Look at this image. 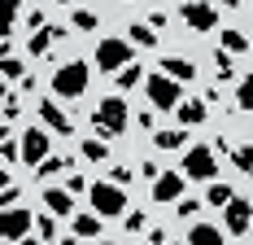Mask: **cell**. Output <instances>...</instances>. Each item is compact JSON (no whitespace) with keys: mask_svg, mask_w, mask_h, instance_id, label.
I'll list each match as a JSON object with an SVG mask.
<instances>
[{"mask_svg":"<svg viewBox=\"0 0 253 245\" xmlns=\"http://www.w3.org/2000/svg\"><path fill=\"white\" fill-rule=\"evenodd\" d=\"M92 127H96V136L101 140H114V136H123L126 127H131V110H126L123 97H105L96 110H92Z\"/></svg>","mask_w":253,"mask_h":245,"instance_id":"6da1fadb","label":"cell"},{"mask_svg":"<svg viewBox=\"0 0 253 245\" xmlns=\"http://www.w3.org/2000/svg\"><path fill=\"white\" fill-rule=\"evenodd\" d=\"M87 79H92V66L87 61H66L52 70V97L57 101H75L87 92Z\"/></svg>","mask_w":253,"mask_h":245,"instance_id":"7a4b0ae2","label":"cell"},{"mask_svg":"<svg viewBox=\"0 0 253 245\" xmlns=\"http://www.w3.org/2000/svg\"><path fill=\"white\" fill-rule=\"evenodd\" d=\"M144 97H149V105L153 110H166V114H170V110H179V105H183V83H175V79H170V74H149V79H144Z\"/></svg>","mask_w":253,"mask_h":245,"instance_id":"3957f363","label":"cell"},{"mask_svg":"<svg viewBox=\"0 0 253 245\" xmlns=\"http://www.w3.org/2000/svg\"><path fill=\"white\" fill-rule=\"evenodd\" d=\"M87 197H92V215H101V219L126 215V193H123V184H114V180H96L87 188Z\"/></svg>","mask_w":253,"mask_h":245,"instance_id":"277c9868","label":"cell"},{"mask_svg":"<svg viewBox=\"0 0 253 245\" xmlns=\"http://www.w3.org/2000/svg\"><path fill=\"white\" fill-rule=\"evenodd\" d=\"M135 61V53H131V40H101L96 44V70H105V74H118V70H126Z\"/></svg>","mask_w":253,"mask_h":245,"instance_id":"5b68a950","label":"cell"},{"mask_svg":"<svg viewBox=\"0 0 253 245\" xmlns=\"http://www.w3.org/2000/svg\"><path fill=\"white\" fill-rule=\"evenodd\" d=\"M183 175H188V180H210V184H214V175H218L214 149L210 145H188V153H183Z\"/></svg>","mask_w":253,"mask_h":245,"instance_id":"8992f818","label":"cell"},{"mask_svg":"<svg viewBox=\"0 0 253 245\" xmlns=\"http://www.w3.org/2000/svg\"><path fill=\"white\" fill-rule=\"evenodd\" d=\"M179 18L188 31H214L218 26V4H205V0H183L179 4Z\"/></svg>","mask_w":253,"mask_h":245,"instance_id":"52a82bcc","label":"cell"},{"mask_svg":"<svg viewBox=\"0 0 253 245\" xmlns=\"http://www.w3.org/2000/svg\"><path fill=\"white\" fill-rule=\"evenodd\" d=\"M31 228H35V215H31L26 206H9V210L0 215V232H4V241H26Z\"/></svg>","mask_w":253,"mask_h":245,"instance_id":"ba28073f","label":"cell"},{"mask_svg":"<svg viewBox=\"0 0 253 245\" xmlns=\"http://www.w3.org/2000/svg\"><path fill=\"white\" fill-rule=\"evenodd\" d=\"M66 40H70V26L48 22L44 31H35V35L26 40V53H31V57H52L48 49H52V44H66Z\"/></svg>","mask_w":253,"mask_h":245,"instance_id":"9c48e42d","label":"cell"},{"mask_svg":"<svg viewBox=\"0 0 253 245\" xmlns=\"http://www.w3.org/2000/svg\"><path fill=\"white\" fill-rule=\"evenodd\" d=\"M18 140H22V162L26 167H40L44 158H52L48 153V131H44V127H26Z\"/></svg>","mask_w":253,"mask_h":245,"instance_id":"30bf717a","label":"cell"},{"mask_svg":"<svg viewBox=\"0 0 253 245\" xmlns=\"http://www.w3.org/2000/svg\"><path fill=\"white\" fill-rule=\"evenodd\" d=\"M223 228H227L231 237H245V232L253 228V206L245 201V197H236L227 210H223Z\"/></svg>","mask_w":253,"mask_h":245,"instance_id":"8fae6325","label":"cell"},{"mask_svg":"<svg viewBox=\"0 0 253 245\" xmlns=\"http://www.w3.org/2000/svg\"><path fill=\"white\" fill-rule=\"evenodd\" d=\"M183 171H162V180H153V201L166 206V201H183Z\"/></svg>","mask_w":253,"mask_h":245,"instance_id":"7c38bea8","label":"cell"},{"mask_svg":"<svg viewBox=\"0 0 253 245\" xmlns=\"http://www.w3.org/2000/svg\"><path fill=\"white\" fill-rule=\"evenodd\" d=\"M157 70H162V74H170L175 83H192V79H197V66H192L188 57H179V53H162Z\"/></svg>","mask_w":253,"mask_h":245,"instance_id":"4fadbf2b","label":"cell"},{"mask_svg":"<svg viewBox=\"0 0 253 245\" xmlns=\"http://www.w3.org/2000/svg\"><path fill=\"white\" fill-rule=\"evenodd\" d=\"M35 114H40V119L48 122L52 131H57V136H70V131H75V122H70V114H66V110H61L57 101H40V105H35Z\"/></svg>","mask_w":253,"mask_h":245,"instance_id":"5bb4252c","label":"cell"},{"mask_svg":"<svg viewBox=\"0 0 253 245\" xmlns=\"http://www.w3.org/2000/svg\"><path fill=\"white\" fill-rule=\"evenodd\" d=\"M153 145L166 149V153H170V149H183L188 145V127H157V131H153Z\"/></svg>","mask_w":253,"mask_h":245,"instance_id":"9a60e30c","label":"cell"},{"mask_svg":"<svg viewBox=\"0 0 253 245\" xmlns=\"http://www.w3.org/2000/svg\"><path fill=\"white\" fill-rule=\"evenodd\" d=\"M175 119H179V127H201L210 119V110H205V101H183L175 110Z\"/></svg>","mask_w":253,"mask_h":245,"instance_id":"2e32d148","label":"cell"},{"mask_svg":"<svg viewBox=\"0 0 253 245\" xmlns=\"http://www.w3.org/2000/svg\"><path fill=\"white\" fill-rule=\"evenodd\" d=\"M44 206H48V215H75V201H70V193L66 188H44Z\"/></svg>","mask_w":253,"mask_h":245,"instance_id":"e0dca14e","label":"cell"},{"mask_svg":"<svg viewBox=\"0 0 253 245\" xmlns=\"http://www.w3.org/2000/svg\"><path fill=\"white\" fill-rule=\"evenodd\" d=\"M188 245H223V228H210V223H192V228H188Z\"/></svg>","mask_w":253,"mask_h":245,"instance_id":"ac0fdd59","label":"cell"},{"mask_svg":"<svg viewBox=\"0 0 253 245\" xmlns=\"http://www.w3.org/2000/svg\"><path fill=\"white\" fill-rule=\"evenodd\" d=\"M79 158H87V162H109V145H105L101 136H87V140L79 145Z\"/></svg>","mask_w":253,"mask_h":245,"instance_id":"d6986e66","label":"cell"},{"mask_svg":"<svg viewBox=\"0 0 253 245\" xmlns=\"http://www.w3.org/2000/svg\"><path fill=\"white\" fill-rule=\"evenodd\" d=\"M218 44H223L227 53H245V49H249V35L236 31V26H223V31H218Z\"/></svg>","mask_w":253,"mask_h":245,"instance_id":"ffe728a7","label":"cell"},{"mask_svg":"<svg viewBox=\"0 0 253 245\" xmlns=\"http://www.w3.org/2000/svg\"><path fill=\"white\" fill-rule=\"evenodd\" d=\"M75 237L96 241V237H101V215H75Z\"/></svg>","mask_w":253,"mask_h":245,"instance_id":"44dd1931","label":"cell"},{"mask_svg":"<svg viewBox=\"0 0 253 245\" xmlns=\"http://www.w3.org/2000/svg\"><path fill=\"white\" fill-rule=\"evenodd\" d=\"M205 201H210V206H218V210H227L231 201H236V188H231V184H218V180H214V184H210V193H205Z\"/></svg>","mask_w":253,"mask_h":245,"instance_id":"7402d4cb","label":"cell"},{"mask_svg":"<svg viewBox=\"0 0 253 245\" xmlns=\"http://www.w3.org/2000/svg\"><path fill=\"white\" fill-rule=\"evenodd\" d=\"M131 44H140V49H157V31L149 22H131V35H126Z\"/></svg>","mask_w":253,"mask_h":245,"instance_id":"603a6c76","label":"cell"},{"mask_svg":"<svg viewBox=\"0 0 253 245\" xmlns=\"http://www.w3.org/2000/svg\"><path fill=\"white\" fill-rule=\"evenodd\" d=\"M61 171H70V158H44V162L35 167V175H40V180H57Z\"/></svg>","mask_w":253,"mask_h":245,"instance_id":"cb8c5ba5","label":"cell"},{"mask_svg":"<svg viewBox=\"0 0 253 245\" xmlns=\"http://www.w3.org/2000/svg\"><path fill=\"white\" fill-rule=\"evenodd\" d=\"M114 83H118V88H144V70H140V66L131 61L126 70H118V74H114Z\"/></svg>","mask_w":253,"mask_h":245,"instance_id":"d4e9b609","label":"cell"},{"mask_svg":"<svg viewBox=\"0 0 253 245\" xmlns=\"http://www.w3.org/2000/svg\"><path fill=\"white\" fill-rule=\"evenodd\" d=\"M35 232H40V241H44V245L61 241V237H57V215H35Z\"/></svg>","mask_w":253,"mask_h":245,"instance_id":"484cf974","label":"cell"},{"mask_svg":"<svg viewBox=\"0 0 253 245\" xmlns=\"http://www.w3.org/2000/svg\"><path fill=\"white\" fill-rule=\"evenodd\" d=\"M70 18H75V31H96V22H101L96 9H75Z\"/></svg>","mask_w":253,"mask_h":245,"instance_id":"4316f807","label":"cell"},{"mask_svg":"<svg viewBox=\"0 0 253 245\" xmlns=\"http://www.w3.org/2000/svg\"><path fill=\"white\" fill-rule=\"evenodd\" d=\"M231 167L253 175V145H236V153H231Z\"/></svg>","mask_w":253,"mask_h":245,"instance_id":"83f0119b","label":"cell"},{"mask_svg":"<svg viewBox=\"0 0 253 245\" xmlns=\"http://www.w3.org/2000/svg\"><path fill=\"white\" fill-rule=\"evenodd\" d=\"M236 110H253V74H245L236 88Z\"/></svg>","mask_w":253,"mask_h":245,"instance_id":"f1b7e54d","label":"cell"},{"mask_svg":"<svg viewBox=\"0 0 253 245\" xmlns=\"http://www.w3.org/2000/svg\"><path fill=\"white\" fill-rule=\"evenodd\" d=\"M214 74H218V79H231V74H236V61H231V53H227V49L214 53Z\"/></svg>","mask_w":253,"mask_h":245,"instance_id":"f546056e","label":"cell"},{"mask_svg":"<svg viewBox=\"0 0 253 245\" xmlns=\"http://www.w3.org/2000/svg\"><path fill=\"white\" fill-rule=\"evenodd\" d=\"M0 74H4L9 83H22V79H26V74H22V61H18V57H4V61H0Z\"/></svg>","mask_w":253,"mask_h":245,"instance_id":"4dcf8cb0","label":"cell"},{"mask_svg":"<svg viewBox=\"0 0 253 245\" xmlns=\"http://www.w3.org/2000/svg\"><path fill=\"white\" fill-rule=\"evenodd\" d=\"M18 110H22V97H18V88H9V97H4V127L18 122Z\"/></svg>","mask_w":253,"mask_h":245,"instance_id":"1f68e13d","label":"cell"},{"mask_svg":"<svg viewBox=\"0 0 253 245\" xmlns=\"http://www.w3.org/2000/svg\"><path fill=\"white\" fill-rule=\"evenodd\" d=\"M123 219H126V232H144V228H149V215H144V210H126Z\"/></svg>","mask_w":253,"mask_h":245,"instance_id":"d6a6232c","label":"cell"},{"mask_svg":"<svg viewBox=\"0 0 253 245\" xmlns=\"http://www.w3.org/2000/svg\"><path fill=\"white\" fill-rule=\"evenodd\" d=\"M197 215H201V201L197 197H183L179 201V219H197Z\"/></svg>","mask_w":253,"mask_h":245,"instance_id":"836d02e7","label":"cell"},{"mask_svg":"<svg viewBox=\"0 0 253 245\" xmlns=\"http://www.w3.org/2000/svg\"><path fill=\"white\" fill-rule=\"evenodd\" d=\"M18 193H22V188H18L13 180H4V193H0V206H4V210H9V206H18Z\"/></svg>","mask_w":253,"mask_h":245,"instance_id":"e575fe53","label":"cell"},{"mask_svg":"<svg viewBox=\"0 0 253 245\" xmlns=\"http://www.w3.org/2000/svg\"><path fill=\"white\" fill-rule=\"evenodd\" d=\"M92 184L83 180V175H66V193H87Z\"/></svg>","mask_w":253,"mask_h":245,"instance_id":"d590c367","label":"cell"},{"mask_svg":"<svg viewBox=\"0 0 253 245\" xmlns=\"http://www.w3.org/2000/svg\"><path fill=\"white\" fill-rule=\"evenodd\" d=\"M26 26H31V31H44V26H48L44 9H31V13H26Z\"/></svg>","mask_w":253,"mask_h":245,"instance_id":"8d00e7d4","label":"cell"},{"mask_svg":"<svg viewBox=\"0 0 253 245\" xmlns=\"http://www.w3.org/2000/svg\"><path fill=\"white\" fill-rule=\"evenodd\" d=\"M140 171L149 175V180H162V162H157V158H144V167H140Z\"/></svg>","mask_w":253,"mask_h":245,"instance_id":"74e56055","label":"cell"},{"mask_svg":"<svg viewBox=\"0 0 253 245\" xmlns=\"http://www.w3.org/2000/svg\"><path fill=\"white\" fill-rule=\"evenodd\" d=\"M131 167H126V162H118V167H114V184H131Z\"/></svg>","mask_w":253,"mask_h":245,"instance_id":"f35d334b","label":"cell"},{"mask_svg":"<svg viewBox=\"0 0 253 245\" xmlns=\"http://www.w3.org/2000/svg\"><path fill=\"white\" fill-rule=\"evenodd\" d=\"M135 127H144V131H157V122H153V110H140V119H135Z\"/></svg>","mask_w":253,"mask_h":245,"instance_id":"ab89813d","label":"cell"},{"mask_svg":"<svg viewBox=\"0 0 253 245\" xmlns=\"http://www.w3.org/2000/svg\"><path fill=\"white\" fill-rule=\"evenodd\" d=\"M144 22H149L153 31H162V26H166V13H162V9H157V13H149V18H144Z\"/></svg>","mask_w":253,"mask_h":245,"instance_id":"60d3db41","label":"cell"},{"mask_svg":"<svg viewBox=\"0 0 253 245\" xmlns=\"http://www.w3.org/2000/svg\"><path fill=\"white\" fill-rule=\"evenodd\" d=\"M18 18H22V0H9V26L18 22Z\"/></svg>","mask_w":253,"mask_h":245,"instance_id":"b9f144b4","label":"cell"},{"mask_svg":"<svg viewBox=\"0 0 253 245\" xmlns=\"http://www.w3.org/2000/svg\"><path fill=\"white\" fill-rule=\"evenodd\" d=\"M57 245H79V237H61V241H57Z\"/></svg>","mask_w":253,"mask_h":245,"instance_id":"7bdbcfd3","label":"cell"},{"mask_svg":"<svg viewBox=\"0 0 253 245\" xmlns=\"http://www.w3.org/2000/svg\"><path fill=\"white\" fill-rule=\"evenodd\" d=\"M18 245H44V241H40V237H26V241H18Z\"/></svg>","mask_w":253,"mask_h":245,"instance_id":"ee69618b","label":"cell"},{"mask_svg":"<svg viewBox=\"0 0 253 245\" xmlns=\"http://www.w3.org/2000/svg\"><path fill=\"white\" fill-rule=\"evenodd\" d=\"M223 9H240V0H223Z\"/></svg>","mask_w":253,"mask_h":245,"instance_id":"f6af8a7d","label":"cell"},{"mask_svg":"<svg viewBox=\"0 0 253 245\" xmlns=\"http://www.w3.org/2000/svg\"><path fill=\"white\" fill-rule=\"evenodd\" d=\"M101 245H118V241H101Z\"/></svg>","mask_w":253,"mask_h":245,"instance_id":"bcb514c9","label":"cell"},{"mask_svg":"<svg viewBox=\"0 0 253 245\" xmlns=\"http://www.w3.org/2000/svg\"><path fill=\"white\" fill-rule=\"evenodd\" d=\"M57 4H70V0H57Z\"/></svg>","mask_w":253,"mask_h":245,"instance_id":"7dc6e473","label":"cell"}]
</instances>
